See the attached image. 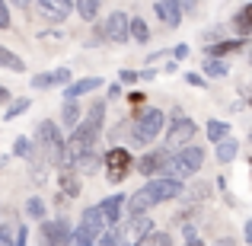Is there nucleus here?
Instances as JSON below:
<instances>
[{"instance_id":"obj_1","label":"nucleus","mask_w":252,"mask_h":246,"mask_svg":"<svg viewBox=\"0 0 252 246\" xmlns=\"http://www.w3.org/2000/svg\"><path fill=\"white\" fill-rule=\"evenodd\" d=\"M35 147H42L45 160L51 166H61V170H67L70 160H67V138L61 135V128H58L51 118H45V122H38L35 128Z\"/></svg>"},{"instance_id":"obj_2","label":"nucleus","mask_w":252,"mask_h":246,"mask_svg":"<svg viewBox=\"0 0 252 246\" xmlns=\"http://www.w3.org/2000/svg\"><path fill=\"white\" fill-rule=\"evenodd\" d=\"M128 128H131V141L134 144H154L166 131V112L157 109V105H144L128 122Z\"/></svg>"},{"instance_id":"obj_3","label":"nucleus","mask_w":252,"mask_h":246,"mask_svg":"<svg viewBox=\"0 0 252 246\" xmlns=\"http://www.w3.org/2000/svg\"><path fill=\"white\" fill-rule=\"evenodd\" d=\"M201 166H204V147H195V144H189V147H182V150H172L169 166H166V176L182 179V182H185V179L195 176Z\"/></svg>"},{"instance_id":"obj_4","label":"nucleus","mask_w":252,"mask_h":246,"mask_svg":"<svg viewBox=\"0 0 252 246\" xmlns=\"http://www.w3.org/2000/svg\"><path fill=\"white\" fill-rule=\"evenodd\" d=\"M198 135V125L191 122L189 115H185L182 109H176L172 112V122L166 125V147L169 150H182V147H189V141Z\"/></svg>"},{"instance_id":"obj_5","label":"nucleus","mask_w":252,"mask_h":246,"mask_svg":"<svg viewBox=\"0 0 252 246\" xmlns=\"http://www.w3.org/2000/svg\"><path fill=\"white\" fill-rule=\"evenodd\" d=\"M115 230H118V243L122 246H141V243H147L150 237H154V221H150L147 214L128 217V221H125L122 227H115Z\"/></svg>"},{"instance_id":"obj_6","label":"nucleus","mask_w":252,"mask_h":246,"mask_svg":"<svg viewBox=\"0 0 252 246\" xmlns=\"http://www.w3.org/2000/svg\"><path fill=\"white\" fill-rule=\"evenodd\" d=\"M131 166H134V157H131L128 147H109L102 154V170H105V179H109V182H122L131 173Z\"/></svg>"},{"instance_id":"obj_7","label":"nucleus","mask_w":252,"mask_h":246,"mask_svg":"<svg viewBox=\"0 0 252 246\" xmlns=\"http://www.w3.org/2000/svg\"><path fill=\"white\" fill-rule=\"evenodd\" d=\"M77 230H80V237H83L86 243H96L99 237H102L105 230H112V227H109V221H105L102 208H99V205H90V208H83Z\"/></svg>"},{"instance_id":"obj_8","label":"nucleus","mask_w":252,"mask_h":246,"mask_svg":"<svg viewBox=\"0 0 252 246\" xmlns=\"http://www.w3.org/2000/svg\"><path fill=\"white\" fill-rule=\"evenodd\" d=\"M147 195L154 198V205H163V202H176L179 195L185 192V185H182V179H172V176H157V179H150L147 185Z\"/></svg>"},{"instance_id":"obj_9","label":"nucleus","mask_w":252,"mask_h":246,"mask_svg":"<svg viewBox=\"0 0 252 246\" xmlns=\"http://www.w3.org/2000/svg\"><path fill=\"white\" fill-rule=\"evenodd\" d=\"M96 35L105 38V42H118V45L128 42V38H131V19H128V13H112V16L96 29Z\"/></svg>"},{"instance_id":"obj_10","label":"nucleus","mask_w":252,"mask_h":246,"mask_svg":"<svg viewBox=\"0 0 252 246\" xmlns=\"http://www.w3.org/2000/svg\"><path fill=\"white\" fill-rule=\"evenodd\" d=\"M169 157H172V150L169 147H160V150H147V154L137 160V170L144 173V176H163V170L169 166Z\"/></svg>"},{"instance_id":"obj_11","label":"nucleus","mask_w":252,"mask_h":246,"mask_svg":"<svg viewBox=\"0 0 252 246\" xmlns=\"http://www.w3.org/2000/svg\"><path fill=\"white\" fill-rule=\"evenodd\" d=\"M38 10H42V16L48 19V23L58 26L74 13V3H70V0H38Z\"/></svg>"},{"instance_id":"obj_12","label":"nucleus","mask_w":252,"mask_h":246,"mask_svg":"<svg viewBox=\"0 0 252 246\" xmlns=\"http://www.w3.org/2000/svg\"><path fill=\"white\" fill-rule=\"evenodd\" d=\"M70 68H55V70H48V74H38V77H32V86H35V90H48V86H64V90H67L70 83Z\"/></svg>"},{"instance_id":"obj_13","label":"nucleus","mask_w":252,"mask_h":246,"mask_svg":"<svg viewBox=\"0 0 252 246\" xmlns=\"http://www.w3.org/2000/svg\"><path fill=\"white\" fill-rule=\"evenodd\" d=\"M233 51H249V42L246 38H223V42H214L204 48V58H217V61H223L227 55H233Z\"/></svg>"},{"instance_id":"obj_14","label":"nucleus","mask_w":252,"mask_h":246,"mask_svg":"<svg viewBox=\"0 0 252 246\" xmlns=\"http://www.w3.org/2000/svg\"><path fill=\"white\" fill-rule=\"evenodd\" d=\"M99 86H102V77H80V80H74L64 90V103H77L80 96H90V93H96Z\"/></svg>"},{"instance_id":"obj_15","label":"nucleus","mask_w":252,"mask_h":246,"mask_svg":"<svg viewBox=\"0 0 252 246\" xmlns=\"http://www.w3.org/2000/svg\"><path fill=\"white\" fill-rule=\"evenodd\" d=\"M154 13L160 16V23L169 26V29H176V26L182 23V3H176V0H157Z\"/></svg>"},{"instance_id":"obj_16","label":"nucleus","mask_w":252,"mask_h":246,"mask_svg":"<svg viewBox=\"0 0 252 246\" xmlns=\"http://www.w3.org/2000/svg\"><path fill=\"white\" fill-rule=\"evenodd\" d=\"M125 205H128V195H109V198H102V202H99V208H102V214H105V221H109V227H115V224L122 221Z\"/></svg>"},{"instance_id":"obj_17","label":"nucleus","mask_w":252,"mask_h":246,"mask_svg":"<svg viewBox=\"0 0 252 246\" xmlns=\"http://www.w3.org/2000/svg\"><path fill=\"white\" fill-rule=\"evenodd\" d=\"M147 208H154V198L147 195V189H137L134 195L128 198V205H125V211H128V217H141V214H147Z\"/></svg>"},{"instance_id":"obj_18","label":"nucleus","mask_w":252,"mask_h":246,"mask_svg":"<svg viewBox=\"0 0 252 246\" xmlns=\"http://www.w3.org/2000/svg\"><path fill=\"white\" fill-rule=\"evenodd\" d=\"M58 182H61V192H64L67 198H77V195H80V189H83L80 179H77V170H70V166H67V170H61Z\"/></svg>"},{"instance_id":"obj_19","label":"nucleus","mask_w":252,"mask_h":246,"mask_svg":"<svg viewBox=\"0 0 252 246\" xmlns=\"http://www.w3.org/2000/svg\"><path fill=\"white\" fill-rule=\"evenodd\" d=\"M204 135H208V141L223 144V141L230 138V125H227V122H220V118H211V122L204 125Z\"/></svg>"},{"instance_id":"obj_20","label":"nucleus","mask_w":252,"mask_h":246,"mask_svg":"<svg viewBox=\"0 0 252 246\" xmlns=\"http://www.w3.org/2000/svg\"><path fill=\"white\" fill-rule=\"evenodd\" d=\"M233 29H236V38H246L249 32H252V3H246L233 16Z\"/></svg>"},{"instance_id":"obj_21","label":"nucleus","mask_w":252,"mask_h":246,"mask_svg":"<svg viewBox=\"0 0 252 246\" xmlns=\"http://www.w3.org/2000/svg\"><path fill=\"white\" fill-rule=\"evenodd\" d=\"M236 154H240V141H236V138H227V141L217 144V150H214L217 163H233Z\"/></svg>"},{"instance_id":"obj_22","label":"nucleus","mask_w":252,"mask_h":246,"mask_svg":"<svg viewBox=\"0 0 252 246\" xmlns=\"http://www.w3.org/2000/svg\"><path fill=\"white\" fill-rule=\"evenodd\" d=\"M61 122L67 125L70 131H74L77 125L83 122V112H80V103H64V105H61Z\"/></svg>"},{"instance_id":"obj_23","label":"nucleus","mask_w":252,"mask_h":246,"mask_svg":"<svg viewBox=\"0 0 252 246\" xmlns=\"http://www.w3.org/2000/svg\"><path fill=\"white\" fill-rule=\"evenodd\" d=\"M13 157L32 160V157H35V138H16V141H13Z\"/></svg>"},{"instance_id":"obj_24","label":"nucleus","mask_w":252,"mask_h":246,"mask_svg":"<svg viewBox=\"0 0 252 246\" xmlns=\"http://www.w3.org/2000/svg\"><path fill=\"white\" fill-rule=\"evenodd\" d=\"M0 68H6V70H16V74H23L26 70V61L19 55H13L10 48H3V45H0Z\"/></svg>"},{"instance_id":"obj_25","label":"nucleus","mask_w":252,"mask_h":246,"mask_svg":"<svg viewBox=\"0 0 252 246\" xmlns=\"http://www.w3.org/2000/svg\"><path fill=\"white\" fill-rule=\"evenodd\" d=\"M204 74L214 77V80H223L230 74V64L227 61H217V58H204Z\"/></svg>"},{"instance_id":"obj_26","label":"nucleus","mask_w":252,"mask_h":246,"mask_svg":"<svg viewBox=\"0 0 252 246\" xmlns=\"http://www.w3.org/2000/svg\"><path fill=\"white\" fill-rule=\"evenodd\" d=\"M74 10L80 13L86 23H96V16H99V0H77Z\"/></svg>"},{"instance_id":"obj_27","label":"nucleus","mask_w":252,"mask_h":246,"mask_svg":"<svg viewBox=\"0 0 252 246\" xmlns=\"http://www.w3.org/2000/svg\"><path fill=\"white\" fill-rule=\"evenodd\" d=\"M131 38H134V42H147V38H150V26L144 23L141 16L131 19Z\"/></svg>"},{"instance_id":"obj_28","label":"nucleus","mask_w":252,"mask_h":246,"mask_svg":"<svg viewBox=\"0 0 252 246\" xmlns=\"http://www.w3.org/2000/svg\"><path fill=\"white\" fill-rule=\"evenodd\" d=\"M29 105H32V99H16V103H10V105H6L3 118H6V122H13L16 115H23V112H29Z\"/></svg>"},{"instance_id":"obj_29","label":"nucleus","mask_w":252,"mask_h":246,"mask_svg":"<svg viewBox=\"0 0 252 246\" xmlns=\"http://www.w3.org/2000/svg\"><path fill=\"white\" fill-rule=\"evenodd\" d=\"M26 214H29L32 221H45V202L42 198H29V202H26Z\"/></svg>"},{"instance_id":"obj_30","label":"nucleus","mask_w":252,"mask_h":246,"mask_svg":"<svg viewBox=\"0 0 252 246\" xmlns=\"http://www.w3.org/2000/svg\"><path fill=\"white\" fill-rule=\"evenodd\" d=\"M141 246H172V237L166 234V230H157V234L150 237L147 243H141Z\"/></svg>"},{"instance_id":"obj_31","label":"nucleus","mask_w":252,"mask_h":246,"mask_svg":"<svg viewBox=\"0 0 252 246\" xmlns=\"http://www.w3.org/2000/svg\"><path fill=\"white\" fill-rule=\"evenodd\" d=\"M0 246H16V227H0Z\"/></svg>"},{"instance_id":"obj_32","label":"nucleus","mask_w":252,"mask_h":246,"mask_svg":"<svg viewBox=\"0 0 252 246\" xmlns=\"http://www.w3.org/2000/svg\"><path fill=\"white\" fill-rule=\"evenodd\" d=\"M134 80H141V70H122V74H118V83L122 86H131Z\"/></svg>"},{"instance_id":"obj_33","label":"nucleus","mask_w":252,"mask_h":246,"mask_svg":"<svg viewBox=\"0 0 252 246\" xmlns=\"http://www.w3.org/2000/svg\"><path fill=\"white\" fill-rule=\"evenodd\" d=\"M13 26V19H10V3H3L0 0V29H10Z\"/></svg>"},{"instance_id":"obj_34","label":"nucleus","mask_w":252,"mask_h":246,"mask_svg":"<svg viewBox=\"0 0 252 246\" xmlns=\"http://www.w3.org/2000/svg\"><path fill=\"white\" fill-rule=\"evenodd\" d=\"M185 80H189V86H198V90H204V86H208V80H204L201 74H195V70H189V74H185Z\"/></svg>"},{"instance_id":"obj_35","label":"nucleus","mask_w":252,"mask_h":246,"mask_svg":"<svg viewBox=\"0 0 252 246\" xmlns=\"http://www.w3.org/2000/svg\"><path fill=\"white\" fill-rule=\"evenodd\" d=\"M172 61H185V58H189V45H172Z\"/></svg>"},{"instance_id":"obj_36","label":"nucleus","mask_w":252,"mask_h":246,"mask_svg":"<svg viewBox=\"0 0 252 246\" xmlns=\"http://www.w3.org/2000/svg\"><path fill=\"white\" fill-rule=\"evenodd\" d=\"M144 99H147L144 93H137V90H128V103H131V105H137V109H144Z\"/></svg>"},{"instance_id":"obj_37","label":"nucleus","mask_w":252,"mask_h":246,"mask_svg":"<svg viewBox=\"0 0 252 246\" xmlns=\"http://www.w3.org/2000/svg\"><path fill=\"white\" fill-rule=\"evenodd\" d=\"M243 237H246V243L252 246V221H246V224H243Z\"/></svg>"},{"instance_id":"obj_38","label":"nucleus","mask_w":252,"mask_h":246,"mask_svg":"<svg viewBox=\"0 0 252 246\" xmlns=\"http://www.w3.org/2000/svg\"><path fill=\"white\" fill-rule=\"evenodd\" d=\"M154 77H157V68H144L141 70V80H154Z\"/></svg>"},{"instance_id":"obj_39","label":"nucleus","mask_w":252,"mask_h":246,"mask_svg":"<svg viewBox=\"0 0 252 246\" xmlns=\"http://www.w3.org/2000/svg\"><path fill=\"white\" fill-rule=\"evenodd\" d=\"M109 96H112V99L122 96V83H112V86H109Z\"/></svg>"},{"instance_id":"obj_40","label":"nucleus","mask_w":252,"mask_h":246,"mask_svg":"<svg viewBox=\"0 0 252 246\" xmlns=\"http://www.w3.org/2000/svg\"><path fill=\"white\" fill-rule=\"evenodd\" d=\"M3 103H10V90H6V86H0V105Z\"/></svg>"},{"instance_id":"obj_41","label":"nucleus","mask_w":252,"mask_h":246,"mask_svg":"<svg viewBox=\"0 0 252 246\" xmlns=\"http://www.w3.org/2000/svg\"><path fill=\"white\" fill-rule=\"evenodd\" d=\"M214 246H236V243H233V237H220V240H217Z\"/></svg>"},{"instance_id":"obj_42","label":"nucleus","mask_w":252,"mask_h":246,"mask_svg":"<svg viewBox=\"0 0 252 246\" xmlns=\"http://www.w3.org/2000/svg\"><path fill=\"white\" fill-rule=\"evenodd\" d=\"M246 61L252 64V45H249V51H246Z\"/></svg>"},{"instance_id":"obj_43","label":"nucleus","mask_w":252,"mask_h":246,"mask_svg":"<svg viewBox=\"0 0 252 246\" xmlns=\"http://www.w3.org/2000/svg\"><path fill=\"white\" fill-rule=\"evenodd\" d=\"M185 246H204V243H201V240H195V243H185Z\"/></svg>"},{"instance_id":"obj_44","label":"nucleus","mask_w":252,"mask_h":246,"mask_svg":"<svg viewBox=\"0 0 252 246\" xmlns=\"http://www.w3.org/2000/svg\"><path fill=\"white\" fill-rule=\"evenodd\" d=\"M249 105H252V96H249Z\"/></svg>"},{"instance_id":"obj_45","label":"nucleus","mask_w":252,"mask_h":246,"mask_svg":"<svg viewBox=\"0 0 252 246\" xmlns=\"http://www.w3.org/2000/svg\"><path fill=\"white\" fill-rule=\"evenodd\" d=\"M249 141H252V135H249Z\"/></svg>"},{"instance_id":"obj_46","label":"nucleus","mask_w":252,"mask_h":246,"mask_svg":"<svg viewBox=\"0 0 252 246\" xmlns=\"http://www.w3.org/2000/svg\"><path fill=\"white\" fill-rule=\"evenodd\" d=\"M0 227H3V224H0Z\"/></svg>"}]
</instances>
